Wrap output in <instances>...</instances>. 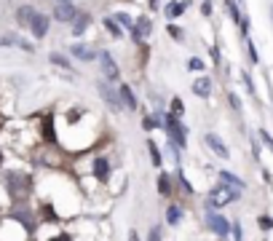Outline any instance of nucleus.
<instances>
[{"label": "nucleus", "instance_id": "obj_22", "mask_svg": "<svg viewBox=\"0 0 273 241\" xmlns=\"http://www.w3.org/2000/svg\"><path fill=\"white\" fill-rule=\"evenodd\" d=\"M182 217H185V212H182V204H169L166 207V222L172 228H177L182 222Z\"/></svg>", "mask_w": 273, "mask_h": 241}, {"label": "nucleus", "instance_id": "obj_7", "mask_svg": "<svg viewBox=\"0 0 273 241\" xmlns=\"http://www.w3.org/2000/svg\"><path fill=\"white\" fill-rule=\"evenodd\" d=\"M97 91H99V97L105 99V105L112 110V113H121V110H124V105H121V97H118V91L112 89L107 81H99V83H97Z\"/></svg>", "mask_w": 273, "mask_h": 241}, {"label": "nucleus", "instance_id": "obj_46", "mask_svg": "<svg viewBox=\"0 0 273 241\" xmlns=\"http://www.w3.org/2000/svg\"><path fill=\"white\" fill-rule=\"evenodd\" d=\"M59 3H72V0H59Z\"/></svg>", "mask_w": 273, "mask_h": 241}, {"label": "nucleus", "instance_id": "obj_30", "mask_svg": "<svg viewBox=\"0 0 273 241\" xmlns=\"http://www.w3.org/2000/svg\"><path fill=\"white\" fill-rule=\"evenodd\" d=\"M102 24L107 27V32L112 35V38H124V30H121V27L115 24V19H105V22H102Z\"/></svg>", "mask_w": 273, "mask_h": 241}, {"label": "nucleus", "instance_id": "obj_43", "mask_svg": "<svg viewBox=\"0 0 273 241\" xmlns=\"http://www.w3.org/2000/svg\"><path fill=\"white\" fill-rule=\"evenodd\" d=\"M212 59H214V64H220V49H217V46L212 49Z\"/></svg>", "mask_w": 273, "mask_h": 241}, {"label": "nucleus", "instance_id": "obj_44", "mask_svg": "<svg viewBox=\"0 0 273 241\" xmlns=\"http://www.w3.org/2000/svg\"><path fill=\"white\" fill-rule=\"evenodd\" d=\"M129 241H139V233H137V230H129Z\"/></svg>", "mask_w": 273, "mask_h": 241}, {"label": "nucleus", "instance_id": "obj_29", "mask_svg": "<svg viewBox=\"0 0 273 241\" xmlns=\"http://www.w3.org/2000/svg\"><path fill=\"white\" fill-rule=\"evenodd\" d=\"M177 182H180V188H182V193H187V196H193V185H190V180L185 177V172H182V169L177 172Z\"/></svg>", "mask_w": 273, "mask_h": 241}, {"label": "nucleus", "instance_id": "obj_42", "mask_svg": "<svg viewBox=\"0 0 273 241\" xmlns=\"http://www.w3.org/2000/svg\"><path fill=\"white\" fill-rule=\"evenodd\" d=\"M147 6H150V11H158V8H161V0H147Z\"/></svg>", "mask_w": 273, "mask_h": 241}, {"label": "nucleus", "instance_id": "obj_1", "mask_svg": "<svg viewBox=\"0 0 273 241\" xmlns=\"http://www.w3.org/2000/svg\"><path fill=\"white\" fill-rule=\"evenodd\" d=\"M0 188H3L6 196H8V207L27 204V198H30L32 190H35V180L22 169H6L0 174Z\"/></svg>", "mask_w": 273, "mask_h": 241}, {"label": "nucleus", "instance_id": "obj_2", "mask_svg": "<svg viewBox=\"0 0 273 241\" xmlns=\"http://www.w3.org/2000/svg\"><path fill=\"white\" fill-rule=\"evenodd\" d=\"M8 220L14 222V225H19L24 230L27 236H35L37 233V215H35V209L32 207H27V204H14L11 212H8Z\"/></svg>", "mask_w": 273, "mask_h": 241}, {"label": "nucleus", "instance_id": "obj_11", "mask_svg": "<svg viewBox=\"0 0 273 241\" xmlns=\"http://www.w3.org/2000/svg\"><path fill=\"white\" fill-rule=\"evenodd\" d=\"M75 16H78V8H75L72 3H56L54 8V19L59 24H72Z\"/></svg>", "mask_w": 273, "mask_h": 241}, {"label": "nucleus", "instance_id": "obj_3", "mask_svg": "<svg viewBox=\"0 0 273 241\" xmlns=\"http://www.w3.org/2000/svg\"><path fill=\"white\" fill-rule=\"evenodd\" d=\"M164 129H166V134H169V142H172V147L177 153L185 150L187 147V129L180 118H174V115H164Z\"/></svg>", "mask_w": 273, "mask_h": 241}, {"label": "nucleus", "instance_id": "obj_28", "mask_svg": "<svg viewBox=\"0 0 273 241\" xmlns=\"http://www.w3.org/2000/svg\"><path fill=\"white\" fill-rule=\"evenodd\" d=\"M43 241H72V233H70V230H64V228H56V233L46 236Z\"/></svg>", "mask_w": 273, "mask_h": 241}, {"label": "nucleus", "instance_id": "obj_35", "mask_svg": "<svg viewBox=\"0 0 273 241\" xmlns=\"http://www.w3.org/2000/svg\"><path fill=\"white\" fill-rule=\"evenodd\" d=\"M257 225H260L262 230H270V228H273V217H268V215H262V217L257 220Z\"/></svg>", "mask_w": 273, "mask_h": 241}, {"label": "nucleus", "instance_id": "obj_12", "mask_svg": "<svg viewBox=\"0 0 273 241\" xmlns=\"http://www.w3.org/2000/svg\"><path fill=\"white\" fill-rule=\"evenodd\" d=\"M49 27H51V19H49L46 14H41V11H37V14L32 16V24H30V30H32V35H35L37 41H43L46 35H49Z\"/></svg>", "mask_w": 273, "mask_h": 241}, {"label": "nucleus", "instance_id": "obj_36", "mask_svg": "<svg viewBox=\"0 0 273 241\" xmlns=\"http://www.w3.org/2000/svg\"><path fill=\"white\" fill-rule=\"evenodd\" d=\"M260 140H262V142H265V145H268V150L273 153V137H270V134L265 132V129H260Z\"/></svg>", "mask_w": 273, "mask_h": 241}, {"label": "nucleus", "instance_id": "obj_8", "mask_svg": "<svg viewBox=\"0 0 273 241\" xmlns=\"http://www.w3.org/2000/svg\"><path fill=\"white\" fill-rule=\"evenodd\" d=\"M206 228H209L214 236H220V238H225L230 233V222L225 220L222 215H217V212H206Z\"/></svg>", "mask_w": 273, "mask_h": 241}, {"label": "nucleus", "instance_id": "obj_13", "mask_svg": "<svg viewBox=\"0 0 273 241\" xmlns=\"http://www.w3.org/2000/svg\"><path fill=\"white\" fill-rule=\"evenodd\" d=\"M187 8H190V0H169L166 8H164V14H166L169 22H174V19H180Z\"/></svg>", "mask_w": 273, "mask_h": 241}, {"label": "nucleus", "instance_id": "obj_24", "mask_svg": "<svg viewBox=\"0 0 273 241\" xmlns=\"http://www.w3.org/2000/svg\"><path fill=\"white\" fill-rule=\"evenodd\" d=\"M49 62H51V64H56V67H62V70H67V72H75L72 62H70L67 57H62L59 51H51V54H49Z\"/></svg>", "mask_w": 273, "mask_h": 241}, {"label": "nucleus", "instance_id": "obj_41", "mask_svg": "<svg viewBox=\"0 0 273 241\" xmlns=\"http://www.w3.org/2000/svg\"><path fill=\"white\" fill-rule=\"evenodd\" d=\"M247 43H249V41H247ZM249 59H252V62H257V59H260V57H257V49H255L252 43H249Z\"/></svg>", "mask_w": 273, "mask_h": 241}, {"label": "nucleus", "instance_id": "obj_45", "mask_svg": "<svg viewBox=\"0 0 273 241\" xmlns=\"http://www.w3.org/2000/svg\"><path fill=\"white\" fill-rule=\"evenodd\" d=\"M0 169H3V147H0Z\"/></svg>", "mask_w": 273, "mask_h": 241}, {"label": "nucleus", "instance_id": "obj_39", "mask_svg": "<svg viewBox=\"0 0 273 241\" xmlns=\"http://www.w3.org/2000/svg\"><path fill=\"white\" fill-rule=\"evenodd\" d=\"M187 70H204V62L201 59H187Z\"/></svg>", "mask_w": 273, "mask_h": 241}, {"label": "nucleus", "instance_id": "obj_34", "mask_svg": "<svg viewBox=\"0 0 273 241\" xmlns=\"http://www.w3.org/2000/svg\"><path fill=\"white\" fill-rule=\"evenodd\" d=\"M166 30H169V35H172V38H174L177 43H182V38H185V32H182V30H180V27H177V24H169Z\"/></svg>", "mask_w": 273, "mask_h": 241}, {"label": "nucleus", "instance_id": "obj_25", "mask_svg": "<svg viewBox=\"0 0 273 241\" xmlns=\"http://www.w3.org/2000/svg\"><path fill=\"white\" fill-rule=\"evenodd\" d=\"M158 126H164V115L161 113H153V115L142 118V129H145V132H153V129H158Z\"/></svg>", "mask_w": 273, "mask_h": 241}, {"label": "nucleus", "instance_id": "obj_40", "mask_svg": "<svg viewBox=\"0 0 273 241\" xmlns=\"http://www.w3.org/2000/svg\"><path fill=\"white\" fill-rule=\"evenodd\" d=\"M228 99H230V107H233V110H241V102H239L236 94H228Z\"/></svg>", "mask_w": 273, "mask_h": 241}, {"label": "nucleus", "instance_id": "obj_20", "mask_svg": "<svg viewBox=\"0 0 273 241\" xmlns=\"http://www.w3.org/2000/svg\"><path fill=\"white\" fill-rule=\"evenodd\" d=\"M89 24H91V14L89 11H78V16H75V22H72V35H81L89 30Z\"/></svg>", "mask_w": 273, "mask_h": 241}, {"label": "nucleus", "instance_id": "obj_33", "mask_svg": "<svg viewBox=\"0 0 273 241\" xmlns=\"http://www.w3.org/2000/svg\"><path fill=\"white\" fill-rule=\"evenodd\" d=\"M115 24H118V27H129V30L134 27L131 16H129V14H124V11H118V14H115Z\"/></svg>", "mask_w": 273, "mask_h": 241}, {"label": "nucleus", "instance_id": "obj_17", "mask_svg": "<svg viewBox=\"0 0 273 241\" xmlns=\"http://www.w3.org/2000/svg\"><path fill=\"white\" fill-rule=\"evenodd\" d=\"M118 97H121V105H124L126 110H137L139 107V99L134 97V89H131L129 83H124V86L118 89Z\"/></svg>", "mask_w": 273, "mask_h": 241}, {"label": "nucleus", "instance_id": "obj_14", "mask_svg": "<svg viewBox=\"0 0 273 241\" xmlns=\"http://www.w3.org/2000/svg\"><path fill=\"white\" fill-rule=\"evenodd\" d=\"M204 142H206V147H209V150L214 153V155H220V158H230V150L228 147H225V142L220 140L217 134H204Z\"/></svg>", "mask_w": 273, "mask_h": 241}, {"label": "nucleus", "instance_id": "obj_16", "mask_svg": "<svg viewBox=\"0 0 273 241\" xmlns=\"http://www.w3.org/2000/svg\"><path fill=\"white\" fill-rule=\"evenodd\" d=\"M70 54L75 59H81V62H94V59H97V51H94L91 46H86V43H72Z\"/></svg>", "mask_w": 273, "mask_h": 241}, {"label": "nucleus", "instance_id": "obj_9", "mask_svg": "<svg viewBox=\"0 0 273 241\" xmlns=\"http://www.w3.org/2000/svg\"><path fill=\"white\" fill-rule=\"evenodd\" d=\"M0 46H6V49H22L27 54H35V43L24 41L22 35H16V32H6L3 38H0Z\"/></svg>", "mask_w": 273, "mask_h": 241}, {"label": "nucleus", "instance_id": "obj_4", "mask_svg": "<svg viewBox=\"0 0 273 241\" xmlns=\"http://www.w3.org/2000/svg\"><path fill=\"white\" fill-rule=\"evenodd\" d=\"M241 196L239 190H233V188H228V185H214V188L209 190V196H206V209L209 212H217V209H222V207H228V204H233Z\"/></svg>", "mask_w": 273, "mask_h": 241}, {"label": "nucleus", "instance_id": "obj_23", "mask_svg": "<svg viewBox=\"0 0 273 241\" xmlns=\"http://www.w3.org/2000/svg\"><path fill=\"white\" fill-rule=\"evenodd\" d=\"M220 182H222V185H228V188H233V190H239V193L244 190V180H241V177H236V174H230V172H225V169L220 172Z\"/></svg>", "mask_w": 273, "mask_h": 241}, {"label": "nucleus", "instance_id": "obj_38", "mask_svg": "<svg viewBox=\"0 0 273 241\" xmlns=\"http://www.w3.org/2000/svg\"><path fill=\"white\" fill-rule=\"evenodd\" d=\"M212 8H214L212 0H204V3H201V14H204V16H212Z\"/></svg>", "mask_w": 273, "mask_h": 241}, {"label": "nucleus", "instance_id": "obj_26", "mask_svg": "<svg viewBox=\"0 0 273 241\" xmlns=\"http://www.w3.org/2000/svg\"><path fill=\"white\" fill-rule=\"evenodd\" d=\"M147 153H150V161H153L155 169H161L164 166V158H161V150H158V145L153 140H147Z\"/></svg>", "mask_w": 273, "mask_h": 241}, {"label": "nucleus", "instance_id": "obj_31", "mask_svg": "<svg viewBox=\"0 0 273 241\" xmlns=\"http://www.w3.org/2000/svg\"><path fill=\"white\" fill-rule=\"evenodd\" d=\"M182 113H185V105H182V99H180V97H174V99H172V113H169V115H174V118H182Z\"/></svg>", "mask_w": 273, "mask_h": 241}, {"label": "nucleus", "instance_id": "obj_21", "mask_svg": "<svg viewBox=\"0 0 273 241\" xmlns=\"http://www.w3.org/2000/svg\"><path fill=\"white\" fill-rule=\"evenodd\" d=\"M193 94L196 97H201V99H206V97H212V78H196L193 81Z\"/></svg>", "mask_w": 273, "mask_h": 241}, {"label": "nucleus", "instance_id": "obj_5", "mask_svg": "<svg viewBox=\"0 0 273 241\" xmlns=\"http://www.w3.org/2000/svg\"><path fill=\"white\" fill-rule=\"evenodd\" d=\"M99 64H102V75H105L107 83H118L121 81V67L115 64V59H112L110 51H99Z\"/></svg>", "mask_w": 273, "mask_h": 241}, {"label": "nucleus", "instance_id": "obj_6", "mask_svg": "<svg viewBox=\"0 0 273 241\" xmlns=\"http://www.w3.org/2000/svg\"><path fill=\"white\" fill-rule=\"evenodd\" d=\"M91 174H94V180H97L99 185H107V182H110L112 164H110L107 155H97V158L91 161Z\"/></svg>", "mask_w": 273, "mask_h": 241}, {"label": "nucleus", "instance_id": "obj_32", "mask_svg": "<svg viewBox=\"0 0 273 241\" xmlns=\"http://www.w3.org/2000/svg\"><path fill=\"white\" fill-rule=\"evenodd\" d=\"M225 6H228V14H230V19H233V22H241V11H239L236 0H225Z\"/></svg>", "mask_w": 273, "mask_h": 241}, {"label": "nucleus", "instance_id": "obj_19", "mask_svg": "<svg viewBox=\"0 0 273 241\" xmlns=\"http://www.w3.org/2000/svg\"><path fill=\"white\" fill-rule=\"evenodd\" d=\"M172 193H174V180H172V174H169V172H161V174H158V196L172 198Z\"/></svg>", "mask_w": 273, "mask_h": 241}, {"label": "nucleus", "instance_id": "obj_15", "mask_svg": "<svg viewBox=\"0 0 273 241\" xmlns=\"http://www.w3.org/2000/svg\"><path fill=\"white\" fill-rule=\"evenodd\" d=\"M41 142L56 145V129H54V118L51 115H43L41 118Z\"/></svg>", "mask_w": 273, "mask_h": 241}, {"label": "nucleus", "instance_id": "obj_18", "mask_svg": "<svg viewBox=\"0 0 273 241\" xmlns=\"http://www.w3.org/2000/svg\"><path fill=\"white\" fill-rule=\"evenodd\" d=\"M35 14H37L35 8L24 3V6H19V8H16L14 19H16V24H19V27H30V24H32V16H35Z\"/></svg>", "mask_w": 273, "mask_h": 241}, {"label": "nucleus", "instance_id": "obj_10", "mask_svg": "<svg viewBox=\"0 0 273 241\" xmlns=\"http://www.w3.org/2000/svg\"><path fill=\"white\" fill-rule=\"evenodd\" d=\"M153 32V22H150V16L142 14L139 19L134 22V27H131V38H134L137 43H145V38Z\"/></svg>", "mask_w": 273, "mask_h": 241}, {"label": "nucleus", "instance_id": "obj_37", "mask_svg": "<svg viewBox=\"0 0 273 241\" xmlns=\"http://www.w3.org/2000/svg\"><path fill=\"white\" fill-rule=\"evenodd\" d=\"M230 233H233V238H236V241H244V236H241V225H239V222H230Z\"/></svg>", "mask_w": 273, "mask_h": 241}, {"label": "nucleus", "instance_id": "obj_27", "mask_svg": "<svg viewBox=\"0 0 273 241\" xmlns=\"http://www.w3.org/2000/svg\"><path fill=\"white\" fill-rule=\"evenodd\" d=\"M145 241H164V225H150V230H147V238Z\"/></svg>", "mask_w": 273, "mask_h": 241}]
</instances>
